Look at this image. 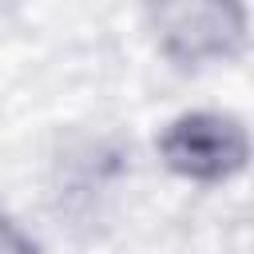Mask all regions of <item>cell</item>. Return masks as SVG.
Returning <instances> with one entry per match:
<instances>
[{
  "label": "cell",
  "instance_id": "3",
  "mask_svg": "<svg viewBox=\"0 0 254 254\" xmlns=\"http://www.w3.org/2000/svg\"><path fill=\"white\" fill-rule=\"evenodd\" d=\"M36 242L24 234V230H16V222H8L4 214H0V254H20V250H32Z\"/></svg>",
  "mask_w": 254,
  "mask_h": 254
},
{
  "label": "cell",
  "instance_id": "1",
  "mask_svg": "<svg viewBox=\"0 0 254 254\" xmlns=\"http://www.w3.org/2000/svg\"><path fill=\"white\" fill-rule=\"evenodd\" d=\"M147 24L159 52L179 67L230 64L250 36L242 0H147Z\"/></svg>",
  "mask_w": 254,
  "mask_h": 254
},
{
  "label": "cell",
  "instance_id": "2",
  "mask_svg": "<svg viewBox=\"0 0 254 254\" xmlns=\"http://www.w3.org/2000/svg\"><path fill=\"white\" fill-rule=\"evenodd\" d=\"M155 151L175 179L218 187L246 171L250 135L246 123L230 111H183L159 131Z\"/></svg>",
  "mask_w": 254,
  "mask_h": 254
}]
</instances>
